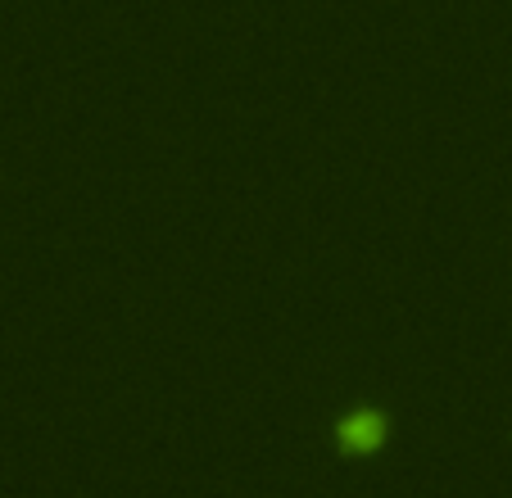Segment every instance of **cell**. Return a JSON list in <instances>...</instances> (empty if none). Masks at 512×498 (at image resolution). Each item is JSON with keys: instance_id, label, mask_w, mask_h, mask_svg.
Instances as JSON below:
<instances>
[{"instance_id": "cell-1", "label": "cell", "mask_w": 512, "mask_h": 498, "mask_svg": "<svg viewBox=\"0 0 512 498\" xmlns=\"http://www.w3.org/2000/svg\"><path fill=\"white\" fill-rule=\"evenodd\" d=\"M336 444L345 458H368V453H377L386 444V417L372 408L349 412L345 422L336 426Z\"/></svg>"}]
</instances>
